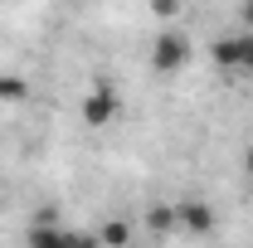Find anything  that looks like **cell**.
I'll use <instances>...</instances> for the list:
<instances>
[{
  "label": "cell",
  "instance_id": "8992f818",
  "mask_svg": "<svg viewBox=\"0 0 253 248\" xmlns=\"http://www.w3.org/2000/svg\"><path fill=\"white\" fill-rule=\"evenodd\" d=\"M97 244L102 248H126L131 244V224H126V219H107V224L97 229Z\"/></svg>",
  "mask_w": 253,
  "mask_h": 248
},
{
  "label": "cell",
  "instance_id": "9c48e42d",
  "mask_svg": "<svg viewBox=\"0 0 253 248\" xmlns=\"http://www.w3.org/2000/svg\"><path fill=\"white\" fill-rule=\"evenodd\" d=\"M146 10L161 20V30H170V20L180 15V0H146Z\"/></svg>",
  "mask_w": 253,
  "mask_h": 248
},
{
  "label": "cell",
  "instance_id": "3957f363",
  "mask_svg": "<svg viewBox=\"0 0 253 248\" xmlns=\"http://www.w3.org/2000/svg\"><path fill=\"white\" fill-rule=\"evenodd\" d=\"M190 54H195V44H190L180 30H161L156 44H151V68H156V73H180L190 63Z\"/></svg>",
  "mask_w": 253,
  "mask_h": 248
},
{
  "label": "cell",
  "instance_id": "5b68a950",
  "mask_svg": "<svg viewBox=\"0 0 253 248\" xmlns=\"http://www.w3.org/2000/svg\"><path fill=\"white\" fill-rule=\"evenodd\" d=\"M175 224H180L185 234H210V229H214V205L185 200V205H175Z\"/></svg>",
  "mask_w": 253,
  "mask_h": 248
},
{
  "label": "cell",
  "instance_id": "30bf717a",
  "mask_svg": "<svg viewBox=\"0 0 253 248\" xmlns=\"http://www.w3.org/2000/svg\"><path fill=\"white\" fill-rule=\"evenodd\" d=\"M239 30L253 34V0H244V5H239Z\"/></svg>",
  "mask_w": 253,
  "mask_h": 248
},
{
  "label": "cell",
  "instance_id": "6da1fadb",
  "mask_svg": "<svg viewBox=\"0 0 253 248\" xmlns=\"http://www.w3.org/2000/svg\"><path fill=\"white\" fill-rule=\"evenodd\" d=\"M25 248H102L97 234H78L59 224V209H34L30 229H25Z\"/></svg>",
  "mask_w": 253,
  "mask_h": 248
},
{
  "label": "cell",
  "instance_id": "277c9868",
  "mask_svg": "<svg viewBox=\"0 0 253 248\" xmlns=\"http://www.w3.org/2000/svg\"><path fill=\"white\" fill-rule=\"evenodd\" d=\"M78 112H83L88 126H107L117 112H122V102H117V93H112L107 83H93V88L83 93V107H78Z\"/></svg>",
  "mask_w": 253,
  "mask_h": 248
},
{
  "label": "cell",
  "instance_id": "7a4b0ae2",
  "mask_svg": "<svg viewBox=\"0 0 253 248\" xmlns=\"http://www.w3.org/2000/svg\"><path fill=\"white\" fill-rule=\"evenodd\" d=\"M210 59H214L219 73H249L253 78V34L239 30V34H229V39H219L210 49Z\"/></svg>",
  "mask_w": 253,
  "mask_h": 248
},
{
  "label": "cell",
  "instance_id": "ba28073f",
  "mask_svg": "<svg viewBox=\"0 0 253 248\" xmlns=\"http://www.w3.org/2000/svg\"><path fill=\"white\" fill-rule=\"evenodd\" d=\"M146 229L151 234H175L180 224H175V205H151L146 209Z\"/></svg>",
  "mask_w": 253,
  "mask_h": 248
},
{
  "label": "cell",
  "instance_id": "8fae6325",
  "mask_svg": "<svg viewBox=\"0 0 253 248\" xmlns=\"http://www.w3.org/2000/svg\"><path fill=\"white\" fill-rule=\"evenodd\" d=\"M244 175H249V180H253V146H249V151H244Z\"/></svg>",
  "mask_w": 253,
  "mask_h": 248
},
{
  "label": "cell",
  "instance_id": "52a82bcc",
  "mask_svg": "<svg viewBox=\"0 0 253 248\" xmlns=\"http://www.w3.org/2000/svg\"><path fill=\"white\" fill-rule=\"evenodd\" d=\"M30 97V83L20 78V73H0V107H15V102H25Z\"/></svg>",
  "mask_w": 253,
  "mask_h": 248
}]
</instances>
